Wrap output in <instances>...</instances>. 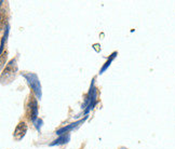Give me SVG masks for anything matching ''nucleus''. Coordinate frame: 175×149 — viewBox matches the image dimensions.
<instances>
[{
  "label": "nucleus",
  "instance_id": "5",
  "mask_svg": "<svg viewBox=\"0 0 175 149\" xmlns=\"http://www.w3.org/2000/svg\"><path fill=\"white\" fill-rule=\"evenodd\" d=\"M66 140H67V137H66V136H62V137H59V138H58V140H54L53 143H52V146H53V145H56V144H63V143H65V142H66Z\"/></svg>",
  "mask_w": 175,
  "mask_h": 149
},
{
  "label": "nucleus",
  "instance_id": "3",
  "mask_svg": "<svg viewBox=\"0 0 175 149\" xmlns=\"http://www.w3.org/2000/svg\"><path fill=\"white\" fill-rule=\"evenodd\" d=\"M15 63V61L13 59V61H11L10 62V64L5 67V69L3 70V73H2V77L3 76H9V75H11V73H13L14 72V68H13V64Z\"/></svg>",
  "mask_w": 175,
  "mask_h": 149
},
{
  "label": "nucleus",
  "instance_id": "2",
  "mask_svg": "<svg viewBox=\"0 0 175 149\" xmlns=\"http://www.w3.org/2000/svg\"><path fill=\"white\" fill-rule=\"evenodd\" d=\"M37 114H38V107H37V102L35 98L30 100L29 103V115H30V119L33 121L36 120L37 118Z\"/></svg>",
  "mask_w": 175,
  "mask_h": 149
},
{
  "label": "nucleus",
  "instance_id": "4",
  "mask_svg": "<svg viewBox=\"0 0 175 149\" xmlns=\"http://www.w3.org/2000/svg\"><path fill=\"white\" fill-rule=\"evenodd\" d=\"M79 122H77V123H73V124H70V125H68V126H65V128H63V129H61V130H58L57 132H56V134L58 135H61V134H63L64 132H67L68 130H70L71 128H73L76 124H78Z\"/></svg>",
  "mask_w": 175,
  "mask_h": 149
},
{
  "label": "nucleus",
  "instance_id": "1",
  "mask_svg": "<svg viewBox=\"0 0 175 149\" xmlns=\"http://www.w3.org/2000/svg\"><path fill=\"white\" fill-rule=\"evenodd\" d=\"M27 131V125L25 122H19V125L16 126V129L14 131V136L16 140H22L24 137L25 133Z\"/></svg>",
  "mask_w": 175,
  "mask_h": 149
}]
</instances>
